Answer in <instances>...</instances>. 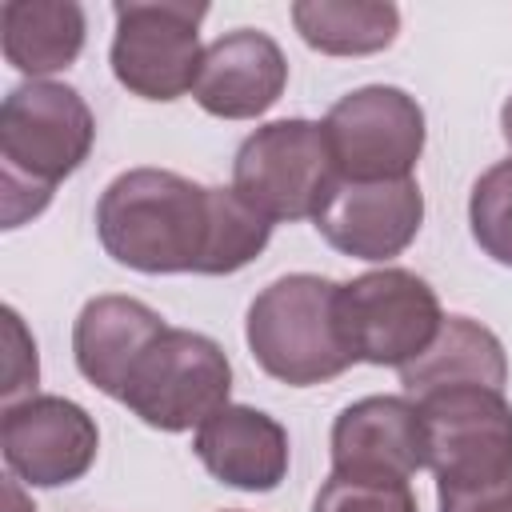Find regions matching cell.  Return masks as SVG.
<instances>
[{
    "label": "cell",
    "mask_w": 512,
    "mask_h": 512,
    "mask_svg": "<svg viewBox=\"0 0 512 512\" xmlns=\"http://www.w3.org/2000/svg\"><path fill=\"white\" fill-rule=\"evenodd\" d=\"M340 184L324 124L292 116L260 124L232 160V192L264 220H316Z\"/></svg>",
    "instance_id": "obj_4"
},
{
    "label": "cell",
    "mask_w": 512,
    "mask_h": 512,
    "mask_svg": "<svg viewBox=\"0 0 512 512\" xmlns=\"http://www.w3.org/2000/svg\"><path fill=\"white\" fill-rule=\"evenodd\" d=\"M0 452L20 484L60 488L96 464L100 432L96 420L68 396H24L4 404Z\"/></svg>",
    "instance_id": "obj_10"
},
{
    "label": "cell",
    "mask_w": 512,
    "mask_h": 512,
    "mask_svg": "<svg viewBox=\"0 0 512 512\" xmlns=\"http://www.w3.org/2000/svg\"><path fill=\"white\" fill-rule=\"evenodd\" d=\"M224 512H240V508H224Z\"/></svg>",
    "instance_id": "obj_25"
},
{
    "label": "cell",
    "mask_w": 512,
    "mask_h": 512,
    "mask_svg": "<svg viewBox=\"0 0 512 512\" xmlns=\"http://www.w3.org/2000/svg\"><path fill=\"white\" fill-rule=\"evenodd\" d=\"M4 500H8V512H36L28 500H24V492H20V480L8 472V480H4Z\"/></svg>",
    "instance_id": "obj_23"
},
{
    "label": "cell",
    "mask_w": 512,
    "mask_h": 512,
    "mask_svg": "<svg viewBox=\"0 0 512 512\" xmlns=\"http://www.w3.org/2000/svg\"><path fill=\"white\" fill-rule=\"evenodd\" d=\"M4 324H8V372H4V404H16V392L36 388V340L24 332V320L16 308H4Z\"/></svg>",
    "instance_id": "obj_21"
},
{
    "label": "cell",
    "mask_w": 512,
    "mask_h": 512,
    "mask_svg": "<svg viewBox=\"0 0 512 512\" xmlns=\"http://www.w3.org/2000/svg\"><path fill=\"white\" fill-rule=\"evenodd\" d=\"M440 512H512V480L476 492H436Z\"/></svg>",
    "instance_id": "obj_22"
},
{
    "label": "cell",
    "mask_w": 512,
    "mask_h": 512,
    "mask_svg": "<svg viewBox=\"0 0 512 512\" xmlns=\"http://www.w3.org/2000/svg\"><path fill=\"white\" fill-rule=\"evenodd\" d=\"M232 364L224 348L192 328H164L152 348L136 360L120 404L160 432L200 428L228 404Z\"/></svg>",
    "instance_id": "obj_5"
},
{
    "label": "cell",
    "mask_w": 512,
    "mask_h": 512,
    "mask_svg": "<svg viewBox=\"0 0 512 512\" xmlns=\"http://www.w3.org/2000/svg\"><path fill=\"white\" fill-rule=\"evenodd\" d=\"M164 316L136 296H92L72 324V356L80 376L120 400L136 360L164 336Z\"/></svg>",
    "instance_id": "obj_15"
},
{
    "label": "cell",
    "mask_w": 512,
    "mask_h": 512,
    "mask_svg": "<svg viewBox=\"0 0 512 512\" xmlns=\"http://www.w3.org/2000/svg\"><path fill=\"white\" fill-rule=\"evenodd\" d=\"M312 512H420L408 484H372L328 476L312 500Z\"/></svg>",
    "instance_id": "obj_20"
},
{
    "label": "cell",
    "mask_w": 512,
    "mask_h": 512,
    "mask_svg": "<svg viewBox=\"0 0 512 512\" xmlns=\"http://www.w3.org/2000/svg\"><path fill=\"white\" fill-rule=\"evenodd\" d=\"M292 24L324 56H368L396 40L400 8L376 0H300L292 4Z\"/></svg>",
    "instance_id": "obj_18"
},
{
    "label": "cell",
    "mask_w": 512,
    "mask_h": 512,
    "mask_svg": "<svg viewBox=\"0 0 512 512\" xmlns=\"http://www.w3.org/2000/svg\"><path fill=\"white\" fill-rule=\"evenodd\" d=\"M508 380V356L492 328L468 316H444L436 340L400 368L408 400L444 392V388H500Z\"/></svg>",
    "instance_id": "obj_16"
},
{
    "label": "cell",
    "mask_w": 512,
    "mask_h": 512,
    "mask_svg": "<svg viewBox=\"0 0 512 512\" xmlns=\"http://www.w3.org/2000/svg\"><path fill=\"white\" fill-rule=\"evenodd\" d=\"M112 76L140 100H176L200 76V20L208 4L188 0H128L116 4Z\"/></svg>",
    "instance_id": "obj_8"
},
{
    "label": "cell",
    "mask_w": 512,
    "mask_h": 512,
    "mask_svg": "<svg viewBox=\"0 0 512 512\" xmlns=\"http://www.w3.org/2000/svg\"><path fill=\"white\" fill-rule=\"evenodd\" d=\"M336 324L352 360L404 368L436 340L444 312L424 276L408 268H376L340 284Z\"/></svg>",
    "instance_id": "obj_7"
},
{
    "label": "cell",
    "mask_w": 512,
    "mask_h": 512,
    "mask_svg": "<svg viewBox=\"0 0 512 512\" xmlns=\"http://www.w3.org/2000/svg\"><path fill=\"white\" fill-rule=\"evenodd\" d=\"M96 144V116L72 84L24 80L0 104V212L4 228L40 216Z\"/></svg>",
    "instance_id": "obj_2"
},
{
    "label": "cell",
    "mask_w": 512,
    "mask_h": 512,
    "mask_svg": "<svg viewBox=\"0 0 512 512\" xmlns=\"http://www.w3.org/2000/svg\"><path fill=\"white\" fill-rule=\"evenodd\" d=\"M332 476L408 484L428 468V440L416 400L408 396H364L348 404L332 424Z\"/></svg>",
    "instance_id": "obj_11"
},
{
    "label": "cell",
    "mask_w": 512,
    "mask_h": 512,
    "mask_svg": "<svg viewBox=\"0 0 512 512\" xmlns=\"http://www.w3.org/2000/svg\"><path fill=\"white\" fill-rule=\"evenodd\" d=\"M320 124L340 180H408L424 152V108L392 84L340 96Z\"/></svg>",
    "instance_id": "obj_9"
},
{
    "label": "cell",
    "mask_w": 512,
    "mask_h": 512,
    "mask_svg": "<svg viewBox=\"0 0 512 512\" xmlns=\"http://www.w3.org/2000/svg\"><path fill=\"white\" fill-rule=\"evenodd\" d=\"M84 32L88 24L76 0H8L0 8L4 60L32 80L76 64Z\"/></svg>",
    "instance_id": "obj_17"
},
{
    "label": "cell",
    "mask_w": 512,
    "mask_h": 512,
    "mask_svg": "<svg viewBox=\"0 0 512 512\" xmlns=\"http://www.w3.org/2000/svg\"><path fill=\"white\" fill-rule=\"evenodd\" d=\"M288 84V60L268 32L236 28L204 48L200 76L192 84L196 104L220 120L264 116Z\"/></svg>",
    "instance_id": "obj_13"
},
{
    "label": "cell",
    "mask_w": 512,
    "mask_h": 512,
    "mask_svg": "<svg viewBox=\"0 0 512 512\" xmlns=\"http://www.w3.org/2000/svg\"><path fill=\"white\" fill-rule=\"evenodd\" d=\"M104 252L136 272L232 276L272 240V220L232 188H208L168 168L120 172L96 204Z\"/></svg>",
    "instance_id": "obj_1"
},
{
    "label": "cell",
    "mask_w": 512,
    "mask_h": 512,
    "mask_svg": "<svg viewBox=\"0 0 512 512\" xmlns=\"http://www.w3.org/2000/svg\"><path fill=\"white\" fill-rule=\"evenodd\" d=\"M468 228L484 256L512 268V156L492 164L468 196Z\"/></svg>",
    "instance_id": "obj_19"
},
{
    "label": "cell",
    "mask_w": 512,
    "mask_h": 512,
    "mask_svg": "<svg viewBox=\"0 0 512 512\" xmlns=\"http://www.w3.org/2000/svg\"><path fill=\"white\" fill-rule=\"evenodd\" d=\"M192 452L212 480L240 492H272L288 476V428L248 404H224L212 412L196 428Z\"/></svg>",
    "instance_id": "obj_14"
},
{
    "label": "cell",
    "mask_w": 512,
    "mask_h": 512,
    "mask_svg": "<svg viewBox=\"0 0 512 512\" xmlns=\"http://www.w3.org/2000/svg\"><path fill=\"white\" fill-rule=\"evenodd\" d=\"M436 492L512 480V404L500 388H444L416 400Z\"/></svg>",
    "instance_id": "obj_6"
},
{
    "label": "cell",
    "mask_w": 512,
    "mask_h": 512,
    "mask_svg": "<svg viewBox=\"0 0 512 512\" xmlns=\"http://www.w3.org/2000/svg\"><path fill=\"white\" fill-rule=\"evenodd\" d=\"M336 292V280L312 272L280 276L256 292L244 336L252 360L272 380L288 388H312L356 364L336 324Z\"/></svg>",
    "instance_id": "obj_3"
},
{
    "label": "cell",
    "mask_w": 512,
    "mask_h": 512,
    "mask_svg": "<svg viewBox=\"0 0 512 512\" xmlns=\"http://www.w3.org/2000/svg\"><path fill=\"white\" fill-rule=\"evenodd\" d=\"M500 132H504V140H508V148H512V96H508L504 108H500Z\"/></svg>",
    "instance_id": "obj_24"
},
{
    "label": "cell",
    "mask_w": 512,
    "mask_h": 512,
    "mask_svg": "<svg viewBox=\"0 0 512 512\" xmlns=\"http://www.w3.org/2000/svg\"><path fill=\"white\" fill-rule=\"evenodd\" d=\"M316 232L344 256L384 264L400 256L424 224V192L408 180H340L316 212Z\"/></svg>",
    "instance_id": "obj_12"
}]
</instances>
